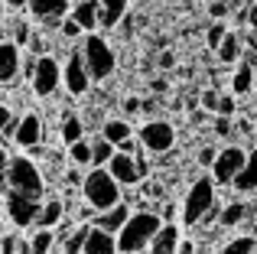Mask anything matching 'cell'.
Masks as SVG:
<instances>
[{
    "label": "cell",
    "instance_id": "obj_1",
    "mask_svg": "<svg viewBox=\"0 0 257 254\" xmlns=\"http://www.w3.org/2000/svg\"><path fill=\"white\" fill-rule=\"evenodd\" d=\"M160 228H163V218L157 215L153 209H137L131 218H127V225L117 231V251L120 254H140L150 248V241L160 235Z\"/></svg>",
    "mask_w": 257,
    "mask_h": 254
},
{
    "label": "cell",
    "instance_id": "obj_2",
    "mask_svg": "<svg viewBox=\"0 0 257 254\" xmlns=\"http://www.w3.org/2000/svg\"><path fill=\"white\" fill-rule=\"evenodd\" d=\"M7 189L43 202L46 176H43V170L36 166V160H33V157H20V153L10 157V166H7Z\"/></svg>",
    "mask_w": 257,
    "mask_h": 254
},
{
    "label": "cell",
    "instance_id": "obj_3",
    "mask_svg": "<svg viewBox=\"0 0 257 254\" xmlns=\"http://www.w3.org/2000/svg\"><path fill=\"white\" fill-rule=\"evenodd\" d=\"M82 196L94 212H104V209H111V205L120 202V183L107 173V166H91V170L85 173Z\"/></svg>",
    "mask_w": 257,
    "mask_h": 254
},
{
    "label": "cell",
    "instance_id": "obj_4",
    "mask_svg": "<svg viewBox=\"0 0 257 254\" xmlns=\"http://www.w3.org/2000/svg\"><path fill=\"white\" fill-rule=\"evenodd\" d=\"M78 49H82V59H85V65H88L91 82H104V78L114 72V65H117L114 49L107 46L104 36H98V33H85V39H82Z\"/></svg>",
    "mask_w": 257,
    "mask_h": 254
},
{
    "label": "cell",
    "instance_id": "obj_5",
    "mask_svg": "<svg viewBox=\"0 0 257 254\" xmlns=\"http://www.w3.org/2000/svg\"><path fill=\"white\" fill-rule=\"evenodd\" d=\"M212 205H215V179L212 176L195 179L186 192V202H182V225H199Z\"/></svg>",
    "mask_w": 257,
    "mask_h": 254
},
{
    "label": "cell",
    "instance_id": "obj_6",
    "mask_svg": "<svg viewBox=\"0 0 257 254\" xmlns=\"http://www.w3.org/2000/svg\"><path fill=\"white\" fill-rule=\"evenodd\" d=\"M62 85V65L59 59L52 56H36V69H33V78H30V88L36 91L39 98H49L59 91Z\"/></svg>",
    "mask_w": 257,
    "mask_h": 254
},
{
    "label": "cell",
    "instance_id": "obj_7",
    "mask_svg": "<svg viewBox=\"0 0 257 254\" xmlns=\"http://www.w3.org/2000/svg\"><path fill=\"white\" fill-rule=\"evenodd\" d=\"M4 212L17 228H36V215H39V199L20 196V192H4Z\"/></svg>",
    "mask_w": 257,
    "mask_h": 254
},
{
    "label": "cell",
    "instance_id": "obj_8",
    "mask_svg": "<svg viewBox=\"0 0 257 254\" xmlns=\"http://www.w3.org/2000/svg\"><path fill=\"white\" fill-rule=\"evenodd\" d=\"M140 144H144V150H150V153H166V150H173V144H176V131H173V124L170 121H147L144 127H140Z\"/></svg>",
    "mask_w": 257,
    "mask_h": 254
},
{
    "label": "cell",
    "instance_id": "obj_9",
    "mask_svg": "<svg viewBox=\"0 0 257 254\" xmlns=\"http://www.w3.org/2000/svg\"><path fill=\"white\" fill-rule=\"evenodd\" d=\"M62 85H65L69 95H85V91L91 88V75H88L82 49L69 52V59H65V65H62Z\"/></svg>",
    "mask_w": 257,
    "mask_h": 254
},
{
    "label": "cell",
    "instance_id": "obj_10",
    "mask_svg": "<svg viewBox=\"0 0 257 254\" xmlns=\"http://www.w3.org/2000/svg\"><path fill=\"white\" fill-rule=\"evenodd\" d=\"M247 160V150H241V147H225V150H218V157H215V166H212V179L221 186L234 183V176L241 173V166H244Z\"/></svg>",
    "mask_w": 257,
    "mask_h": 254
},
{
    "label": "cell",
    "instance_id": "obj_11",
    "mask_svg": "<svg viewBox=\"0 0 257 254\" xmlns=\"http://www.w3.org/2000/svg\"><path fill=\"white\" fill-rule=\"evenodd\" d=\"M23 72V52L17 43L10 39H0V85H17V78Z\"/></svg>",
    "mask_w": 257,
    "mask_h": 254
},
{
    "label": "cell",
    "instance_id": "obj_12",
    "mask_svg": "<svg viewBox=\"0 0 257 254\" xmlns=\"http://www.w3.org/2000/svg\"><path fill=\"white\" fill-rule=\"evenodd\" d=\"M107 173H111V176L117 179L120 186H137V183H144V179H140V170H137V157H131V153H120V150L111 157Z\"/></svg>",
    "mask_w": 257,
    "mask_h": 254
},
{
    "label": "cell",
    "instance_id": "obj_13",
    "mask_svg": "<svg viewBox=\"0 0 257 254\" xmlns=\"http://www.w3.org/2000/svg\"><path fill=\"white\" fill-rule=\"evenodd\" d=\"M13 140H17V147H23V150H33V147L43 144V121H39V114L20 117L17 131H13Z\"/></svg>",
    "mask_w": 257,
    "mask_h": 254
},
{
    "label": "cell",
    "instance_id": "obj_14",
    "mask_svg": "<svg viewBox=\"0 0 257 254\" xmlns=\"http://www.w3.org/2000/svg\"><path fill=\"white\" fill-rule=\"evenodd\" d=\"M131 215H134L131 205H127V202H117V205H111V209H104V212H94L91 225H94V228H101V231L117 235V231L127 225V218H131Z\"/></svg>",
    "mask_w": 257,
    "mask_h": 254
},
{
    "label": "cell",
    "instance_id": "obj_15",
    "mask_svg": "<svg viewBox=\"0 0 257 254\" xmlns=\"http://www.w3.org/2000/svg\"><path fill=\"white\" fill-rule=\"evenodd\" d=\"M26 10L36 20H43L46 26H59L65 20V13H69V0H30Z\"/></svg>",
    "mask_w": 257,
    "mask_h": 254
},
{
    "label": "cell",
    "instance_id": "obj_16",
    "mask_svg": "<svg viewBox=\"0 0 257 254\" xmlns=\"http://www.w3.org/2000/svg\"><path fill=\"white\" fill-rule=\"evenodd\" d=\"M69 17L75 20V23L82 26L85 33H94V30L101 26V23H98V17H101V4H98V0H78V4L72 7Z\"/></svg>",
    "mask_w": 257,
    "mask_h": 254
},
{
    "label": "cell",
    "instance_id": "obj_17",
    "mask_svg": "<svg viewBox=\"0 0 257 254\" xmlns=\"http://www.w3.org/2000/svg\"><path fill=\"white\" fill-rule=\"evenodd\" d=\"M62 222H65V202L62 199H46V202H39L36 228H59Z\"/></svg>",
    "mask_w": 257,
    "mask_h": 254
},
{
    "label": "cell",
    "instance_id": "obj_18",
    "mask_svg": "<svg viewBox=\"0 0 257 254\" xmlns=\"http://www.w3.org/2000/svg\"><path fill=\"white\" fill-rule=\"evenodd\" d=\"M85 254H120L117 251V235L101 231V228H94V225H91L88 241H85Z\"/></svg>",
    "mask_w": 257,
    "mask_h": 254
},
{
    "label": "cell",
    "instance_id": "obj_19",
    "mask_svg": "<svg viewBox=\"0 0 257 254\" xmlns=\"http://www.w3.org/2000/svg\"><path fill=\"white\" fill-rule=\"evenodd\" d=\"M182 231L176 228L173 222H163V228H160V235L150 241V254H176V244H179Z\"/></svg>",
    "mask_w": 257,
    "mask_h": 254
},
{
    "label": "cell",
    "instance_id": "obj_20",
    "mask_svg": "<svg viewBox=\"0 0 257 254\" xmlns=\"http://www.w3.org/2000/svg\"><path fill=\"white\" fill-rule=\"evenodd\" d=\"M98 4H101L98 23L104 26V30H114V26L127 17V0H98Z\"/></svg>",
    "mask_w": 257,
    "mask_h": 254
},
{
    "label": "cell",
    "instance_id": "obj_21",
    "mask_svg": "<svg viewBox=\"0 0 257 254\" xmlns=\"http://www.w3.org/2000/svg\"><path fill=\"white\" fill-rule=\"evenodd\" d=\"M234 189H241V192H251L257 189V150L247 153V160H244V166H241V173L234 176Z\"/></svg>",
    "mask_w": 257,
    "mask_h": 254
},
{
    "label": "cell",
    "instance_id": "obj_22",
    "mask_svg": "<svg viewBox=\"0 0 257 254\" xmlns=\"http://www.w3.org/2000/svg\"><path fill=\"white\" fill-rule=\"evenodd\" d=\"M241 36L234 30H228V36L221 39V46L215 49V56H218V62H225V65H234V62H241Z\"/></svg>",
    "mask_w": 257,
    "mask_h": 254
},
{
    "label": "cell",
    "instance_id": "obj_23",
    "mask_svg": "<svg viewBox=\"0 0 257 254\" xmlns=\"http://www.w3.org/2000/svg\"><path fill=\"white\" fill-rule=\"evenodd\" d=\"M101 137L111 140L114 147H120L124 140H131V137H134V127L127 124L124 117H111V121H104V127H101Z\"/></svg>",
    "mask_w": 257,
    "mask_h": 254
},
{
    "label": "cell",
    "instance_id": "obj_24",
    "mask_svg": "<svg viewBox=\"0 0 257 254\" xmlns=\"http://www.w3.org/2000/svg\"><path fill=\"white\" fill-rule=\"evenodd\" d=\"M59 137H62L65 147H72L75 140H85V121L75 114H65L62 124H59Z\"/></svg>",
    "mask_w": 257,
    "mask_h": 254
},
{
    "label": "cell",
    "instance_id": "obj_25",
    "mask_svg": "<svg viewBox=\"0 0 257 254\" xmlns=\"http://www.w3.org/2000/svg\"><path fill=\"white\" fill-rule=\"evenodd\" d=\"M88 231H91V225H75V228H72L69 235L62 238V251H65V254H85Z\"/></svg>",
    "mask_w": 257,
    "mask_h": 254
},
{
    "label": "cell",
    "instance_id": "obj_26",
    "mask_svg": "<svg viewBox=\"0 0 257 254\" xmlns=\"http://www.w3.org/2000/svg\"><path fill=\"white\" fill-rule=\"evenodd\" d=\"M26 241H30V254H49L56 248V231L52 228H36Z\"/></svg>",
    "mask_w": 257,
    "mask_h": 254
},
{
    "label": "cell",
    "instance_id": "obj_27",
    "mask_svg": "<svg viewBox=\"0 0 257 254\" xmlns=\"http://www.w3.org/2000/svg\"><path fill=\"white\" fill-rule=\"evenodd\" d=\"M231 88H234V95H247V91L254 88V69L244 59L238 62V69H234V75H231Z\"/></svg>",
    "mask_w": 257,
    "mask_h": 254
},
{
    "label": "cell",
    "instance_id": "obj_28",
    "mask_svg": "<svg viewBox=\"0 0 257 254\" xmlns=\"http://www.w3.org/2000/svg\"><path fill=\"white\" fill-rule=\"evenodd\" d=\"M117 153V147L111 144V140H104V137H98L91 144V166H107L111 163V157Z\"/></svg>",
    "mask_w": 257,
    "mask_h": 254
},
{
    "label": "cell",
    "instance_id": "obj_29",
    "mask_svg": "<svg viewBox=\"0 0 257 254\" xmlns=\"http://www.w3.org/2000/svg\"><path fill=\"white\" fill-rule=\"evenodd\" d=\"M69 163L78 166V170H82V166H91V144H88V140H75V144L69 147Z\"/></svg>",
    "mask_w": 257,
    "mask_h": 254
},
{
    "label": "cell",
    "instance_id": "obj_30",
    "mask_svg": "<svg viewBox=\"0 0 257 254\" xmlns=\"http://www.w3.org/2000/svg\"><path fill=\"white\" fill-rule=\"evenodd\" d=\"M257 251V241L254 238H231L218 254H254Z\"/></svg>",
    "mask_w": 257,
    "mask_h": 254
},
{
    "label": "cell",
    "instance_id": "obj_31",
    "mask_svg": "<svg viewBox=\"0 0 257 254\" xmlns=\"http://www.w3.org/2000/svg\"><path fill=\"white\" fill-rule=\"evenodd\" d=\"M241 218H244V205L231 202L228 209H221V228H231V225H238Z\"/></svg>",
    "mask_w": 257,
    "mask_h": 254
},
{
    "label": "cell",
    "instance_id": "obj_32",
    "mask_svg": "<svg viewBox=\"0 0 257 254\" xmlns=\"http://www.w3.org/2000/svg\"><path fill=\"white\" fill-rule=\"evenodd\" d=\"M17 121H20V117H13V111L7 108V104H0V134H4V137H13Z\"/></svg>",
    "mask_w": 257,
    "mask_h": 254
},
{
    "label": "cell",
    "instance_id": "obj_33",
    "mask_svg": "<svg viewBox=\"0 0 257 254\" xmlns=\"http://www.w3.org/2000/svg\"><path fill=\"white\" fill-rule=\"evenodd\" d=\"M234 108H238L234 95H218V108H215L218 117H234Z\"/></svg>",
    "mask_w": 257,
    "mask_h": 254
},
{
    "label": "cell",
    "instance_id": "obj_34",
    "mask_svg": "<svg viewBox=\"0 0 257 254\" xmlns=\"http://www.w3.org/2000/svg\"><path fill=\"white\" fill-rule=\"evenodd\" d=\"M225 36H228V23H215L212 30H208V49H218Z\"/></svg>",
    "mask_w": 257,
    "mask_h": 254
},
{
    "label": "cell",
    "instance_id": "obj_35",
    "mask_svg": "<svg viewBox=\"0 0 257 254\" xmlns=\"http://www.w3.org/2000/svg\"><path fill=\"white\" fill-rule=\"evenodd\" d=\"M20 244H23L20 235H0V254H17Z\"/></svg>",
    "mask_w": 257,
    "mask_h": 254
},
{
    "label": "cell",
    "instance_id": "obj_36",
    "mask_svg": "<svg viewBox=\"0 0 257 254\" xmlns=\"http://www.w3.org/2000/svg\"><path fill=\"white\" fill-rule=\"evenodd\" d=\"M59 30H62V36H65V39H78V36H82V33H85L82 26H78L75 20H72V17H65L62 23H59Z\"/></svg>",
    "mask_w": 257,
    "mask_h": 254
},
{
    "label": "cell",
    "instance_id": "obj_37",
    "mask_svg": "<svg viewBox=\"0 0 257 254\" xmlns=\"http://www.w3.org/2000/svg\"><path fill=\"white\" fill-rule=\"evenodd\" d=\"M199 104H202V111H215V108H218V91L205 88V91H202V98H199Z\"/></svg>",
    "mask_w": 257,
    "mask_h": 254
},
{
    "label": "cell",
    "instance_id": "obj_38",
    "mask_svg": "<svg viewBox=\"0 0 257 254\" xmlns=\"http://www.w3.org/2000/svg\"><path fill=\"white\" fill-rule=\"evenodd\" d=\"M215 157H218V150H215V147H202V150H199V163L208 166V170L215 166Z\"/></svg>",
    "mask_w": 257,
    "mask_h": 254
},
{
    "label": "cell",
    "instance_id": "obj_39",
    "mask_svg": "<svg viewBox=\"0 0 257 254\" xmlns=\"http://www.w3.org/2000/svg\"><path fill=\"white\" fill-rule=\"evenodd\" d=\"M144 196H147V199H160V196H163V186L147 179V183H144Z\"/></svg>",
    "mask_w": 257,
    "mask_h": 254
},
{
    "label": "cell",
    "instance_id": "obj_40",
    "mask_svg": "<svg viewBox=\"0 0 257 254\" xmlns=\"http://www.w3.org/2000/svg\"><path fill=\"white\" fill-rule=\"evenodd\" d=\"M65 183H69V186H78V189H82V183H85V176H82V173H78V166H72V170H69V173H65Z\"/></svg>",
    "mask_w": 257,
    "mask_h": 254
},
{
    "label": "cell",
    "instance_id": "obj_41",
    "mask_svg": "<svg viewBox=\"0 0 257 254\" xmlns=\"http://www.w3.org/2000/svg\"><path fill=\"white\" fill-rule=\"evenodd\" d=\"M215 134H218V137H228V134H231V117H218V121H215Z\"/></svg>",
    "mask_w": 257,
    "mask_h": 254
},
{
    "label": "cell",
    "instance_id": "obj_42",
    "mask_svg": "<svg viewBox=\"0 0 257 254\" xmlns=\"http://www.w3.org/2000/svg\"><path fill=\"white\" fill-rule=\"evenodd\" d=\"M140 108H144L140 98H127V101H124V114H140Z\"/></svg>",
    "mask_w": 257,
    "mask_h": 254
},
{
    "label": "cell",
    "instance_id": "obj_43",
    "mask_svg": "<svg viewBox=\"0 0 257 254\" xmlns=\"http://www.w3.org/2000/svg\"><path fill=\"white\" fill-rule=\"evenodd\" d=\"M208 10H212V17L215 20H221V17H228V4H221V0H215L212 7H208Z\"/></svg>",
    "mask_w": 257,
    "mask_h": 254
},
{
    "label": "cell",
    "instance_id": "obj_44",
    "mask_svg": "<svg viewBox=\"0 0 257 254\" xmlns=\"http://www.w3.org/2000/svg\"><path fill=\"white\" fill-rule=\"evenodd\" d=\"M176 254H195V244L189 241V238H179V244H176Z\"/></svg>",
    "mask_w": 257,
    "mask_h": 254
},
{
    "label": "cell",
    "instance_id": "obj_45",
    "mask_svg": "<svg viewBox=\"0 0 257 254\" xmlns=\"http://www.w3.org/2000/svg\"><path fill=\"white\" fill-rule=\"evenodd\" d=\"M173 65H176V56H173V52L170 49L160 52V69H173Z\"/></svg>",
    "mask_w": 257,
    "mask_h": 254
},
{
    "label": "cell",
    "instance_id": "obj_46",
    "mask_svg": "<svg viewBox=\"0 0 257 254\" xmlns=\"http://www.w3.org/2000/svg\"><path fill=\"white\" fill-rule=\"evenodd\" d=\"M247 26H251V33L257 36V4L251 7V10H247Z\"/></svg>",
    "mask_w": 257,
    "mask_h": 254
},
{
    "label": "cell",
    "instance_id": "obj_47",
    "mask_svg": "<svg viewBox=\"0 0 257 254\" xmlns=\"http://www.w3.org/2000/svg\"><path fill=\"white\" fill-rule=\"evenodd\" d=\"M4 4H7V10H26L30 0H4Z\"/></svg>",
    "mask_w": 257,
    "mask_h": 254
},
{
    "label": "cell",
    "instance_id": "obj_48",
    "mask_svg": "<svg viewBox=\"0 0 257 254\" xmlns=\"http://www.w3.org/2000/svg\"><path fill=\"white\" fill-rule=\"evenodd\" d=\"M10 157H13V153H7V147H0V173H7V166H10Z\"/></svg>",
    "mask_w": 257,
    "mask_h": 254
},
{
    "label": "cell",
    "instance_id": "obj_49",
    "mask_svg": "<svg viewBox=\"0 0 257 254\" xmlns=\"http://www.w3.org/2000/svg\"><path fill=\"white\" fill-rule=\"evenodd\" d=\"M150 88H153V91H166V82H163V78H157V82H153Z\"/></svg>",
    "mask_w": 257,
    "mask_h": 254
},
{
    "label": "cell",
    "instance_id": "obj_50",
    "mask_svg": "<svg viewBox=\"0 0 257 254\" xmlns=\"http://www.w3.org/2000/svg\"><path fill=\"white\" fill-rule=\"evenodd\" d=\"M4 13H7V4L0 0V26H4Z\"/></svg>",
    "mask_w": 257,
    "mask_h": 254
},
{
    "label": "cell",
    "instance_id": "obj_51",
    "mask_svg": "<svg viewBox=\"0 0 257 254\" xmlns=\"http://www.w3.org/2000/svg\"><path fill=\"white\" fill-rule=\"evenodd\" d=\"M0 225H4V209H0Z\"/></svg>",
    "mask_w": 257,
    "mask_h": 254
},
{
    "label": "cell",
    "instance_id": "obj_52",
    "mask_svg": "<svg viewBox=\"0 0 257 254\" xmlns=\"http://www.w3.org/2000/svg\"><path fill=\"white\" fill-rule=\"evenodd\" d=\"M254 88H257V72H254Z\"/></svg>",
    "mask_w": 257,
    "mask_h": 254
},
{
    "label": "cell",
    "instance_id": "obj_53",
    "mask_svg": "<svg viewBox=\"0 0 257 254\" xmlns=\"http://www.w3.org/2000/svg\"><path fill=\"white\" fill-rule=\"evenodd\" d=\"M140 254H144V251H140Z\"/></svg>",
    "mask_w": 257,
    "mask_h": 254
},
{
    "label": "cell",
    "instance_id": "obj_54",
    "mask_svg": "<svg viewBox=\"0 0 257 254\" xmlns=\"http://www.w3.org/2000/svg\"><path fill=\"white\" fill-rule=\"evenodd\" d=\"M254 254H257V251H254Z\"/></svg>",
    "mask_w": 257,
    "mask_h": 254
}]
</instances>
